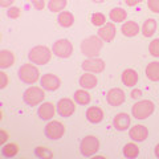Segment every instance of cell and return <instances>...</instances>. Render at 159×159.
Returning <instances> with one entry per match:
<instances>
[{"label": "cell", "instance_id": "cell-14", "mask_svg": "<svg viewBox=\"0 0 159 159\" xmlns=\"http://www.w3.org/2000/svg\"><path fill=\"white\" fill-rule=\"evenodd\" d=\"M130 123H131V119L130 117L127 116L126 113H119L114 117V121H113V125L114 127L117 129L118 131H125L130 127Z\"/></svg>", "mask_w": 159, "mask_h": 159}, {"label": "cell", "instance_id": "cell-11", "mask_svg": "<svg viewBox=\"0 0 159 159\" xmlns=\"http://www.w3.org/2000/svg\"><path fill=\"white\" fill-rule=\"evenodd\" d=\"M76 110V105L70 98H62L57 103V113L61 117H70Z\"/></svg>", "mask_w": 159, "mask_h": 159}, {"label": "cell", "instance_id": "cell-5", "mask_svg": "<svg viewBox=\"0 0 159 159\" xmlns=\"http://www.w3.org/2000/svg\"><path fill=\"white\" fill-rule=\"evenodd\" d=\"M45 97V93L41 88H37V86H31L28 88L25 92H24V96H23V99L24 102L27 103L29 106H36L39 105L40 102L44 99Z\"/></svg>", "mask_w": 159, "mask_h": 159}, {"label": "cell", "instance_id": "cell-15", "mask_svg": "<svg viewBox=\"0 0 159 159\" xmlns=\"http://www.w3.org/2000/svg\"><path fill=\"white\" fill-rule=\"evenodd\" d=\"M116 25L113 23H106L105 25L99 27L98 29V36L101 37L103 41H111L116 37Z\"/></svg>", "mask_w": 159, "mask_h": 159}, {"label": "cell", "instance_id": "cell-2", "mask_svg": "<svg viewBox=\"0 0 159 159\" xmlns=\"http://www.w3.org/2000/svg\"><path fill=\"white\" fill-rule=\"evenodd\" d=\"M52 53L51 49L48 47H44V45H37L32 48L29 51L28 57L31 60V62L36 64V65H45L51 61V57H52Z\"/></svg>", "mask_w": 159, "mask_h": 159}, {"label": "cell", "instance_id": "cell-21", "mask_svg": "<svg viewBox=\"0 0 159 159\" xmlns=\"http://www.w3.org/2000/svg\"><path fill=\"white\" fill-rule=\"evenodd\" d=\"M121 31L126 37H134L139 33V25L135 21H126L125 24H122Z\"/></svg>", "mask_w": 159, "mask_h": 159}, {"label": "cell", "instance_id": "cell-7", "mask_svg": "<svg viewBox=\"0 0 159 159\" xmlns=\"http://www.w3.org/2000/svg\"><path fill=\"white\" fill-rule=\"evenodd\" d=\"M52 52L60 58H68L73 53V45L72 43L66 39H60L52 47Z\"/></svg>", "mask_w": 159, "mask_h": 159}, {"label": "cell", "instance_id": "cell-29", "mask_svg": "<svg viewBox=\"0 0 159 159\" xmlns=\"http://www.w3.org/2000/svg\"><path fill=\"white\" fill-rule=\"evenodd\" d=\"M2 152H3L4 157L12 158V157H15L19 152V147H17V145H15V143H8V145L3 146Z\"/></svg>", "mask_w": 159, "mask_h": 159}, {"label": "cell", "instance_id": "cell-31", "mask_svg": "<svg viewBox=\"0 0 159 159\" xmlns=\"http://www.w3.org/2000/svg\"><path fill=\"white\" fill-rule=\"evenodd\" d=\"M34 154H36L39 158H41V159H49V158L53 157L52 151L49 150V148H47V147H36Z\"/></svg>", "mask_w": 159, "mask_h": 159}, {"label": "cell", "instance_id": "cell-19", "mask_svg": "<svg viewBox=\"0 0 159 159\" xmlns=\"http://www.w3.org/2000/svg\"><path fill=\"white\" fill-rule=\"evenodd\" d=\"M122 82H123V85H126L129 88L137 85V82H138L137 72L133 70V69H126V70L122 73Z\"/></svg>", "mask_w": 159, "mask_h": 159}, {"label": "cell", "instance_id": "cell-10", "mask_svg": "<svg viewBox=\"0 0 159 159\" xmlns=\"http://www.w3.org/2000/svg\"><path fill=\"white\" fill-rule=\"evenodd\" d=\"M125 92L119 88H114L110 89L106 94V99H107V103L111 106H119L125 102Z\"/></svg>", "mask_w": 159, "mask_h": 159}, {"label": "cell", "instance_id": "cell-22", "mask_svg": "<svg viewBox=\"0 0 159 159\" xmlns=\"http://www.w3.org/2000/svg\"><path fill=\"white\" fill-rule=\"evenodd\" d=\"M57 21H58V24H60L61 27H64V28H69V27H72V25H73L74 17H73V15H72L70 12L62 11V12H60L58 17H57Z\"/></svg>", "mask_w": 159, "mask_h": 159}, {"label": "cell", "instance_id": "cell-20", "mask_svg": "<svg viewBox=\"0 0 159 159\" xmlns=\"http://www.w3.org/2000/svg\"><path fill=\"white\" fill-rule=\"evenodd\" d=\"M13 62H15V54L11 51L3 49V51L0 52V68L7 69L9 66H12Z\"/></svg>", "mask_w": 159, "mask_h": 159}, {"label": "cell", "instance_id": "cell-42", "mask_svg": "<svg viewBox=\"0 0 159 159\" xmlns=\"http://www.w3.org/2000/svg\"><path fill=\"white\" fill-rule=\"evenodd\" d=\"M94 2H96V3H102L103 0H94Z\"/></svg>", "mask_w": 159, "mask_h": 159}, {"label": "cell", "instance_id": "cell-33", "mask_svg": "<svg viewBox=\"0 0 159 159\" xmlns=\"http://www.w3.org/2000/svg\"><path fill=\"white\" fill-rule=\"evenodd\" d=\"M147 7L151 12L159 13V0H147Z\"/></svg>", "mask_w": 159, "mask_h": 159}, {"label": "cell", "instance_id": "cell-38", "mask_svg": "<svg viewBox=\"0 0 159 159\" xmlns=\"http://www.w3.org/2000/svg\"><path fill=\"white\" fill-rule=\"evenodd\" d=\"M131 98H134V99H137V98H139L142 96V92L139 90V89H134V90H131Z\"/></svg>", "mask_w": 159, "mask_h": 159}, {"label": "cell", "instance_id": "cell-24", "mask_svg": "<svg viewBox=\"0 0 159 159\" xmlns=\"http://www.w3.org/2000/svg\"><path fill=\"white\" fill-rule=\"evenodd\" d=\"M157 31V21L154 19H147L142 25V33L145 37H151Z\"/></svg>", "mask_w": 159, "mask_h": 159}, {"label": "cell", "instance_id": "cell-9", "mask_svg": "<svg viewBox=\"0 0 159 159\" xmlns=\"http://www.w3.org/2000/svg\"><path fill=\"white\" fill-rule=\"evenodd\" d=\"M81 68L89 73H101L103 69H105V62H103V60H101V58L92 57V58L85 60V61L81 64Z\"/></svg>", "mask_w": 159, "mask_h": 159}, {"label": "cell", "instance_id": "cell-13", "mask_svg": "<svg viewBox=\"0 0 159 159\" xmlns=\"http://www.w3.org/2000/svg\"><path fill=\"white\" fill-rule=\"evenodd\" d=\"M129 135H130V138L133 141L143 142V141H146V138L148 135V130H147V127L143 126V125H135L130 129Z\"/></svg>", "mask_w": 159, "mask_h": 159}, {"label": "cell", "instance_id": "cell-23", "mask_svg": "<svg viewBox=\"0 0 159 159\" xmlns=\"http://www.w3.org/2000/svg\"><path fill=\"white\" fill-rule=\"evenodd\" d=\"M146 76L151 81H159V62L154 61L146 66Z\"/></svg>", "mask_w": 159, "mask_h": 159}, {"label": "cell", "instance_id": "cell-30", "mask_svg": "<svg viewBox=\"0 0 159 159\" xmlns=\"http://www.w3.org/2000/svg\"><path fill=\"white\" fill-rule=\"evenodd\" d=\"M92 24H93V25H96V27H102V25H105V24H106V17H105V15L101 13V12L93 13V16H92Z\"/></svg>", "mask_w": 159, "mask_h": 159}, {"label": "cell", "instance_id": "cell-32", "mask_svg": "<svg viewBox=\"0 0 159 159\" xmlns=\"http://www.w3.org/2000/svg\"><path fill=\"white\" fill-rule=\"evenodd\" d=\"M148 52H150L151 56L154 57H159V39L152 40L148 45Z\"/></svg>", "mask_w": 159, "mask_h": 159}, {"label": "cell", "instance_id": "cell-17", "mask_svg": "<svg viewBox=\"0 0 159 159\" xmlns=\"http://www.w3.org/2000/svg\"><path fill=\"white\" fill-rule=\"evenodd\" d=\"M86 118L89 122L92 123H99L103 119V111L101 107L98 106H92L86 110Z\"/></svg>", "mask_w": 159, "mask_h": 159}, {"label": "cell", "instance_id": "cell-39", "mask_svg": "<svg viewBox=\"0 0 159 159\" xmlns=\"http://www.w3.org/2000/svg\"><path fill=\"white\" fill-rule=\"evenodd\" d=\"M125 2H126V4L129 7H134V6H138L142 0H125Z\"/></svg>", "mask_w": 159, "mask_h": 159}, {"label": "cell", "instance_id": "cell-4", "mask_svg": "<svg viewBox=\"0 0 159 159\" xmlns=\"http://www.w3.org/2000/svg\"><path fill=\"white\" fill-rule=\"evenodd\" d=\"M19 77L25 84H34L37 82V80L40 77V72L37 66L32 65V64H24L19 69Z\"/></svg>", "mask_w": 159, "mask_h": 159}, {"label": "cell", "instance_id": "cell-37", "mask_svg": "<svg viewBox=\"0 0 159 159\" xmlns=\"http://www.w3.org/2000/svg\"><path fill=\"white\" fill-rule=\"evenodd\" d=\"M13 2L15 0H0V6L3 8H7V7H11Z\"/></svg>", "mask_w": 159, "mask_h": 159}, {"label": "cell", "instance_id": "cell-25", "mask_svg": "<svg viewBox=\"0 0 159 159\" xmlns=\"http://www.w3.org/2000/svg\"><path fill=\"white\" fill-rule=\"evenodd\" d=\"M126 16H127V12L123 8H119V7L113 8L110 11V13H109V17H110V20H111V21H114V23L125 21Z\"/></svg>", "mask_w": 159, "mask_h": 159}, {"label": "cell", "instance_id": "cell-28", "mask_svg": "<svg viewBox=\"0 0 159 159\" xmlns=\"http://www.w3.org/2000/svg\"><path fill=\"white\" fill-rule=\"evenodd\" d=\"M66 4H68L66 0H49L48 9L51 12H60L66 7Z\"/></svg>", "mask_w": 159, "mask_h": 159}, {"label": "cell", "instance_id": "cell-40", "mask_svg": "<svg viewBox=\"0 0 159 159\" xmlns=\"http://www.w3.org/2000/svg\"><path fill=\"white\" fill-rule=\"evenodd\" d=\"M0 134H2V143H4V142H6L7 139H8V134H7L6 131H4V130L0 131Z\"/></svg>", "mask_w": 159, "mask_h": 159}, {"label": "cell", "instance_id": "cell-1", "mask_svg": "<svg viewBox=\"0 0 159 159\" xmlns=\"http://www.w3.org/2000/svg\"><path fill=\"white\" fill-rule=\"evenodd\" d=\"M103 40L99 37V36H90L85 39L84 41L81 43V52L82 54H85L86 57L92 58V57H97L101 49L103 47L102 44Z\"/></svg>", "mask_w": 159, "mask_h": 159}, {"label": "cell", "instance_id": "cell-6", "mask_svg": "<svg viewBox=\"0 0 159 159\" xmlns=\"http://www.w3.org/2000/svg\"><path fill=\"white\" fill-rule=\"evenodd\" d=\"M99 148V141L98 138H96L94 135H88L81 141V145H80V151L84 157H92L94 155Z\"/></svg>", "mask_w": 159, "mask_h": 159}, {"label": "cell", "instance_id": "cell-18", "mask_svg": "<svg viewBox=\"0 0 159 159\" xmlns=\"http://www.w3.org/2000/svg\"><path fill=\"white\" fill-rule=\"evenodd\" d=\"M97 84H98L97 77L89 72L80 77V86H82L84 89H93L97 86Z\"/></svg>", "mask_w": 159, "mask_h": 159}, {"label": "cell", "instance_id": "cell-34", "mask_svg": "<svg viewBox=\"0 0 159 159\" xmlns=\"http://www.w3.org/2000/svg\"><path fill=\"white\" fill-rule=\"evenodd\" d=\"M7 16L11 19H17L20 16V8L19 7H11L7 11Z\"/></svg>", "mask_w": 159, "mask_h": 159}, {"label": "cell", "instance_id": "cell-16", "mask_svg": "<svg viewBox=\"0 0 159 159\" xmlns=\"http://www.w3.org/2000/svg\"><path fill=\"white\" fill-rule=\"evenodd\" d=\"M39 117L44 119V121H48V119H52L54 113H56V109H54V105L51 102H45L43 103L41 106L39 107Z\"/></svg>", "mask_w": 159, "mask_h": 159}, {"label": "cell", "instance_id": "cell-26", "mask_svg": "<svg viewBox=\"0 0 159 159\" xmlns=\"http://www.w3.org/2000/svg\"><path fill=\"white\" fill-rule=\"evenodd\" d=\"M90 94L86 92V89H84V90H77L74 93V101L80 105H88L89 102H90Z\"/></svg>", "mask_w": 159, "mask_h": 159}, {"label": "cell", "instance_id": "cell-27", "mask_svg": "<svg viewBox=\"0 0 159 159\" xmlns=\"http://www.w3.org/2000/svg\"><path fill=\"white\" fill-rule=\"evenodd\" d=\"M123 155H125L126 158H137L139 155V147L135 145V143H127V145H125V147H123Z\"/></svg>", "mask_w": 159, "mask_h": 159}, {"label": "cell", "instance_id": "cell-41", "mask_svg": "<svg viewBox=\"0 0 159 159\" xmlns=\"http://www.w3.org/2000/svg\"><path fill=\"white\" fill-rule=\"evenodd\" d=\"M155 155H157V158H159V143L155 146Z\"/></svg>", "mask_w": 159, "mask_h": 159}, {"label": "cell", "instance_id": "cell-36", "mask_svg": "<svg viewBox=\"0 0 159 159\" xmlns=\"http://www.w3.org/2000/svg\"><path fill=\"white\" fill-rule=\"evenodd\" d=\"M7 84H8V77H7V74L4 73V72H0V88L4 89L7 86Z\"/></svg>", "mask_w": 159, "mask_h": 159}, {"label": "cell", "instance_id": "cell-35", "mask_svg": "<svg viewBox=\"0 0 159 159\" xmlns=\"http://www.w3.org/2000/svg\"><path fill=\"white\" fill-rule=\"evenodd\" d=\"M32 6L36 9H44L45 8V0H31Z\"/></svg>", "mask_w": 159, "mask_h": 159}, {"label": "cell", "instance_id": "cell-12", "mask_svg": "<svg viewBox=\"0 0 159 159\" xmlns=\"http://www.w3.org/2000/svg\"><path fill=\"white\" fill-rule=\"evenodd\" d=\"M41 85L45 90L53 92V90H57L60 88V85H61V80H60L57 76H54V74L47 73L41 77Z\"/></svg>", "mask_w": 159, "mask_h": 159}, {"label": "cell", "instance_id": "cell-3", "mask_svg": "<svg viewBox=\"0 0 159 159\" xmlns=\"http://www.w3.org/2000/svg\"><path fill=\"white\" fill-rule=\"evenodd\" d=\"M155 110V105L150 99H143V101H138L135 105H133L131 113L133 117L137 119H146L151 116Z\"/></svg>", "mask_w": 159, "mask_h": 159}, {"label": "cell", "instance_id": "cell-8", "mask_svg": "<svg viewBox=\"0 0 159 159\" xmlns=\"http://www.w3.org/2000/svg\"><path fill=\"white\" fill-rule=\"evenodd\" d=\"M44 133H45V135L49 139H60V138H62L64 133H65V127H64V125L61 122L52 121L45 126Z\"/></svg>", "mask_w": 159, "mask_h": 159}]
</instances>
